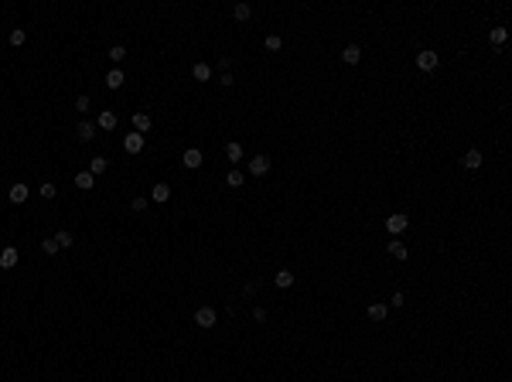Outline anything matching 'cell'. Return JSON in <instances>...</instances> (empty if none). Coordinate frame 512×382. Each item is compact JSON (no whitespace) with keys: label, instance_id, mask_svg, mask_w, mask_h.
<instances>
[{"label":"cell","instance_id":"obj_1","mask_svg":"<svg viewBox=\"0 0 512 382\" xmlns=\"http://www.w3.org/2000/svg\"><path fill=\"white\" fill-rule=\"evenodd\" d=\"M215 321H219V314H215L212 307H198V310H195V324L198 328H215Z\"/></svg>","mask_w":512,"mask_h":382},{"label":"cell","instance_id":"obj_2","mask_svg":"<svg viewBox=\"0 0 512 382\" xmlns=\"http://www.w3.org/2000/svg\"><path fill=\"white\" fill-rule=\"evenodd\" d=\"M18 260H21V252L14 246H4V249H0V266H4V270H14V266H18Z\"/></svg>","mask_w":512,"mask_h":382},{"label":"cell","instance_id":"obj_3","mask_svg":"<svg viewBox=\"0 0 512 382\" xmlns=\"http://www.w3.org/2000/svg\"><path fill=\"white\" fill-rule=\"evenodd\" d=\"M123 150H127V154H140V150H144V134H127V136H123Z\"/></svg>","mask_w":512,"mask_h":382},{"label":"cell","instance_id":"obj_4","mask_svg":"<svg viewBox=\"0 0 512 382\" xmlns=\"http://www.w3.org/2000/svg\"><path fill=\"white\" fill-rule=\"evenodd\" d=\"M266 171H270V157H266V154H256V157L249 160V174L260 178V174H266Z\"/></svg>","mask_w":512,"mask_h":382},{"label":"cell","instance_id":"obj_5","mask_svg":"<svg viewBox=\"0 0 512 382\" xmlns=\"http://www.w3.org/2000/svg\"><path fill=\"white\" fill-rule=\"evenodd\" d=\"M151 123H154L151 113H137V110H133V134H147Z\"/></svg>","mask_w":512,"mask_h":382},{"label":"cell","instance_id":"obj_6","mask_svg":"<svg viewBox=\"0 0 512 382\" xmlns=\"http://www.w3.org/2000/svg\"><path fill=\"white\" fill-rule=\"evenodd\" d=\"M417 65L423 68V72H434V68H437V52H420Z\"/></svg>","mask_w":512,"mask_h":382},{"label":"cell","instance_id":"obj_7","mask_svg":"<svg viewBox=\"0 0 512 382\" xmlns=\"http://www.w3.org/2000/svg\"><path fill=\"white\" fill-rule=\"evenodd\" d=\"M406 226H410V218H406V215H389V218H386V229L393 232V236H396V232H403Z\"/></svg>","mask_w":512,"mask_h":382},{"label":"cell","instance_id":"obj_8","mask_svg":"<svg viewBox=\"0 0 512 382\" xmlns=\"http://www.w3.org/2000/svg\"><path fill=\"white\" fill-rule=\"evenodd\" d=\"M181 160H185V168H202V150L198 147H188Z\"/></svg>","mask_w":512,"mask_h":382},{"label":"cell","instance_id":"obj_9","mask_svg":"<svg viewBox=\"0 0 512 382\" xmlns=\"http://www.w3.org/2000/svg\"><path fill=\"white\" fill-rule=\"evenodd\" d=\"M341 58H345L348 65H359V58H362V48H359V44H345V52H341Z\"/></svg>","mask_w":512,"mask_h":382},{"label":"cell","instance_id":"obj_10","mask_svg":"<svg viewBox=\"0 0 512 382\" xmlns=\"http://www.w3.org/2000/svg\"><path fill=\"white\" fill-rule=\"evenodd\" d=\"M96 126H99V130H116V113H110V110H106V113H99Z\"/></svg>","mask_w":512,"mask_h":382},{"label":"cell","instance_id":"obj_11","mask_svg":"<svg viewBox=\"0 0 512 382\" xmlns=\"http://www.w3.org/2000/svg\"><path fill=\"white\" fill-rule=\"evenodd\" d=\"M151 198H154V202H168V198H171V188L164 184V181H157V184L151 188Z\"/></svg>","mask_w":512,"mask_h":382},{"label":"cell","instance_id":"obj_12","mask_svg":"<svg viewBox=\"0 0 512 382\" xmlns=\"http://www.w3.org/2000/svg\"><path fill=\"white\" fill-rule=\"evenodd\" d=\"M93 184H96V178H93L89 171H79V174H76V188H79V191H89Z\"/></svg>","mask_w":512,"mask_h":382},{"label":"cell","instance_id":"obj_13","mask_svg":"<svg viewBox=\"0 0 512 382\" xmlns=\"http://www.w3.org/2000/svg\"><path fill=\"white\" fill-rule=\"evenodd\" d=\"M191 76L198 78V82H209L212 78V68L205 65V62H195V68H191Z\"/></svg>","mask_w":512,"mask_h":382},{"label":"cell","instance_id":"obj_14","mask_svg":"<svg viewBox=\"0 0 512 382\" xmlns=\"http://www.w3.org/2000/svg\"><path fill=\"white\" fill-rule=\"evenodd\" d=\"M93 136H96V126L89 123V120H82V123H79V140H82V144H89Z\"/></svg>","mask_w":512,"mask_h":382},{"label":"cell","instance_id":"obj_15","mask_svg":"<svg viewBox=\"0 0 512 382\" xmlns=\"http://www.w3.org/2000/svg\"><path fill=\"white\" fill-rule=\"evenodd\" d=\"M273 284L280 286V290H287V286L294 284V273H290V270H280V273H273Z\"/></svg>","mask_w":512,"mask_h":382},{"label":"cell","instance_id":"obj_16","mask_svg":"<svg viewBox=\"0 0 512 382\" xmlns=\"http://www.w3.org/2000/svg\"><path fill=\"white\" fill-rule=\"evenodd\" d=\"M106 168H110L106 157H93V160H89V174H93V178H96V174H106Z\"/></svg>","mask_w":512,"mask_h":382},{"label":"cell","instance_id":"obj_17","mask_svg":"<svg viewBox=\"0 0 512 382\" xmlns=\"http://www.w3.org/2000/svg\"><path fill=\"white\" fill-rule=\"evenodd\" d=\"M389 252H393V260H410V249L403 246L399 239H393V242H389Z\"/></svg>","mask_w":512,"mask_h":382},{"label":"cell","instance_id":"obj_18","mask_svg":"<svg viewBox=\"0 0 512 382\" xmlns=\"http://www.w3.org/2000/svg\"><path fill=\"white\" fill-rule=\"evenodd\" d=\"M123 82H127V76H123L120 68H110V76H106V86H110V89H120Z\"/></svg>","mask_w":512,"mask_h":382},{"label":"cell","instance_id":"obj_19","mask_svg":"<svg viewBox=\"0 0 512 382\" xmlns=\"http://www.w3.org/2000/svg\"><path fill=\"white\" fill-rule=\"evenodd\" d=\"M11 202H14V205H21V202H28V184H21V181H18V184L11 188Z\"/></svg>","mask_w":512,"mask_h":382},{"label":"cell","instance_id":"obj_20","mask_svg":"<svg viewBox=\"0 0 512 382\" xmlns=\"http://www.w3.org/2000/svg\"><path fill=\"white\" fill-rule=\"evenodd\" d=\"M55 242H58V249H69L72 242H76V236H72L69 229H62V232H55Z\"/></svg>","mask_w":512,"mask_h":382},{"label":"cell","instance_id":"obj_21","mask_svg":"<svg viewBox=\"0 0 512 382\" xmlns=\"http://www.w3.org/2000/svg\"><path fill=\"white\" fill-rule=\"evenodd\" d=\"M464 168H468V171L481 168V150H468V154H464Z\"/></svg>","mask_w":512,"mask_h":382},{"label":"cell","instance_id":"obj_22","mask_svg":"<svg viewBox=\"0 0 512 382\" xmlns=\"http://www.w3.org/2000/svg\"><path fill=\"white\" fill-rule=\"evenodd\" d=\"M386 314H389L386 304H369V318H372V321H386Z\"/></svg>","mask_w":512,"mask_h":382},{"label":"cell","instance_id":"obj_23","mask_svg":"<svg viewBox=\"0 0 512 382\" xmlns=\"http://www.w3.org/2000/svg\"><path fill=\"white\" fill-rule=\"evenodd\" d=\"M249 14H253L249 4H236V7H232V18H236V20H249Z\"/></svg>","mask_w":512,"mask_h":382},{"label":"cell","instance_id":"obj_24","mask_svg":"<svg viewBox=\"0 0 512 382\" xmlns=\"http://www.w3.org/2000/svg\"><path fill=\"white\" fill-rule=\"evenodd\" d=\"M243 181H246V178H243V171H229L226 174V184H229V188H243Z\"/></svg>","mask_w":512,"mask_h":382},{"label":"cell","instance_id":"obj_25","mask_svg":"<svg viewBox=\"0 0 512 382\" xmlns=\"http://www.w3.org/2000/svg\"><path fill=\"white\" fill-rule=\"evenodd\" d=\"M226 157L232 160V164H236V160H243V147H239V144H229V147H226Z\"/></svg>","mask_w":512,"mask_h":382},{"label":"cell","instance_id":"obj_26","mask_svg":"<svg viewBox=\"0 0 512 382\" xmlns=\"http://www.w3.org/2000/svg\"><path fill=\"white\" fill-rule=\"evenodd\" d=\"M263 44H266V52H280V44H284V41H280V34H266Z\"/></svg>","mask_w":512,"mask_h":382},{"label":"cell","instance_id":"obj_27","mask_svg":"<svg viewBox=\"0 0 512 382\" xmlns=\"http://www.w3.org/2000/svg\"><path fill=\"white\" fill-rule=\"evenodd\" d=\"M24 41H28V31L24 28H14L11 31V44H24Z\"/></svg>","mask_w":512,"mask_h":382},{"label":"cell","instance_id":"obj_28","mask_svg":"<svg viewBox=\"0 0 512 382\" xmlns=\"http://www.w3.org/2000/svg\"><path fill=\"white\" fill-rule=\"evenodd\" d=\"M123 58H127V48L123 44H113L110 48V62H123Z\"/></svg>","mask_w":512,"mask_h":382},{"label":"cell","instance_id":"obj_29","mask_svg":"<svg viewBox=\"0 0 512 382\" xmlns=\"http://www.w3.org/2000/svg\"><path fill=\"white\" fill-rule=\"evenodd\" d=\"M488 41H492V44H502V41H505V28H492Z\"/></svg>","mask_w":512,"mask_h":382},{"label":"cell","instance_id":"obj_30","mask_svg":"<svg viewBox=\"0 0 512 382\" xmlns=\"http://www.w3.org/2000/svg\"><path fill=\"white\" fill-rule=\"evenodd\" d=\"M41 249H45L48 256H55V252H58V242H55V236H52V239H45V242H41Z\"/></svg>","mask_w":512,"mask_h":382},{"label":"cell","instance_id":"obj_31","mask_svg":"<svg viewBox=\"0 0 512 382\" xmlns=\"http://www.w3.org/2000/svg\"><path fill=\"white\" fill-rule=\"evenodd\" d=\"M76 110H79V113H86V110H89V96H79V99H76Z\"/></svg>","mask_w":512,"mask_h":382},{"label":"cell","instance_id":"obj_32","mask_svg":"<svg viewBox=\"0 0 512 382\" xmlns=\"http://www.w3.org/2000/svg\"><path fill=\"white\" fill-rule=\"evenodd\" d=\"M253 321L263 324V321H266V307H256V310H253Z\"/></svg>","mask_w":512,"mask_h":382},{"label":"cell","instance_id":"obj_33","mask_svg":"<svg viewBox=\"0 0 512 382\" xmlns=\"http://www.w3.org/2000/svg\"><path fill=\"white\" fill-rule=\"evenodd\" d=\"M130 208H133V212H144V208H147V198H133Z\"/></svg>","mask_w":512,"mask_h":382},{"label":"cell","instance_id":"obj_34","mask_svg":"<svg viewBox=\"0 0 512 382\" xmlns=\"http://www.w3.org/2000/svg\"><path fill=\"white\" fill-rule=\"evenodd\" d=\"M41 198H55V184H41Z\"/></svg>","mask_w":512,"mask_h":382},{"label":"cell","instance_id":"obj_35","mask_svg":"<svg viewBox=\"0 0 512 382\" xmlns=\"http://www.w3.org/2000/svg\"><path fill=\"white\" fill-rule=\"evenodd\" d=\"M389 304H393V307H403V304H406V297H403V294H393V297H389Z\"/></svg>","mask_w":512,"mask_h":382},{"label":"cell","instance_id":"obj_36","mask_svg":"<svg viewBox=\"0 0 512 382\" xmlns=\"http://www.w3.org/2000/svg\"><path fill=\"white\" fill-rule=\"evenodd\" d=\"M229 65H232V58H229V55L219 58V68H222V72H229Z\"/></svg>","mask_w":512,"mask_h":382},{"label":"cell","instance_id":"obj_37","mask_svg":"<svg viewBox=\"0 0 512 382\" xmlns=\"http://www.w3.org/2000/svg\"><path fill=\"white\" fill-rule=\"evenodd\" d=\"M232 82H236V78L229 76V72H222V76H219V86H232Z\"/></svg>","mask_w":512,"mask_h":382}]
</instances>
